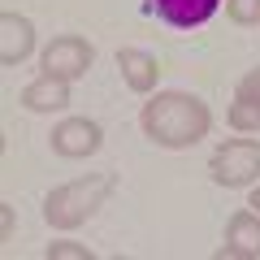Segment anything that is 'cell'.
Returning a JSON list of instances; mask_svg holds the SVG:
<instances>
[{"instance_id": "6da1fadb", "label": "cell", "mask_w": 260, "mask_h": 260, "mask_svg": "<svg viewBox=\"0 0 260 260\" xmlns=\"http://www.w3.org/2000/svg\"><path fill=\"white\" fill-rule=\"evenodd\" d=\"M143 135L160 148H195L213 126V113L191 91H156L143 104Z\"/></svg>"}, {"instance_id": "7a4b0ae2", "label": "cell", "mask_w": 260, "mask_h": 260, "mask_svg": "<svg viewBox=\"0 0 260 260\" xmlns=\"http://www.w3.org/2000/svg\"><path fill=\"white\" fill-rule=\"evenodd\" d=\"M109 191H113V174L78 178V182H65V186H56V191H48V200H44L48 225H56V230H74V225H83L87 217H95L104 208Z\"/></svg>"}, {"instance_id": "3957f363", "label": "cell", "mask_w": 260, "mask_h": 260, "mask_svg": "<svg viewBox=\"0 0 260 260\" xmlns=\"http://www.w3.org/2000/svg\"><path fill=\"white\" fill-rule=\"evenodd\" d=\"M208 174H213V182H221V186H247V182H256V174H260V143L256 139H230V143H221V148L213 152V160H208Z\"/></svg>"}, {"instance_id": "277c9868", "label": "cell", "mask_w": 260, "mask_h": 260, "mask_svg": "<svg viewBox=\"0 0 260 260\" xmlns=\"http://www.w3.org/2000/svg\"><path fill=\"white\" fill-rule=\"evenodd\" d=\"M91 61H95V48L87 44V39H78V35H61V39H52V44L44 48V74L61 78V83L83 78L87 70H91Z\"/></svg>"}, {"instance_id": "5b68a950", "label": "cell", "mask_w": 260, "mask_h": 260, "mask_svg": "<svg viewBox=\"0 0 260 260\" xmlns=\"http://www.w3.org/2000/svg\"><path fill=\"white\" fill-rule=\"evenodd\" d=\"M100 143H104V130H100V121H91V117H65L61 126L52 130V152L56 156H70V160L100 152Z\"/></svg>"}, {"instance_id": "8992f818", "label": "cell", "mask_w": 260, "mask_h": 260, "mask_svg": "<svg viewBox=\"0 0 260 260\" xmlns=\"http://www.w3.org/2000/svg\"><path fill=\"white\" fill-rule=\"evenodd\" d=\"M217 260H260V213H234Z\"/></svg>"}, {"instance_id": "52a82bcc", "label": "cell", "mask_w": 260, "mask_h": 260, "mask_svg": "<svg viewBox=\"0 0 260 260\" xmlns=\"http://www.w3.org/2000/svg\"><path fill=\"white\" fill-rule=\"evenodd\" d=\"M35 52V26L22 13H0V65H22Z\"/></svg>"}, {"instance_id": "ba28073f", "label": "cell", "mask_w": 260, "mask_h": 260, "mask_svg": "<svg viewBox=\"0 0 260 260\" xmlns=\"http://www.w3.org/2000/svg\"><path fill=\"white\" fill-rule=\"evenodd\" d=\"M117 70H121V78H126V87L139 91V95H148L152 87H156V78H160V61L152 52H139V48H121Z\"/></svg>"}, {"instance_id": "9c48e42d", "label": "cell", "mask_w": 260, "mask_h": 260, "mask_svg": "<svg viewBox=\"0 0 260 260\" xmlns=\"http://www.w3.org/2000/svg\"><path fill=\"white\" fill-rule=\"evenodd\" d=\"M230 126L234 130H260V70L239 78L234 104H230Z\"/></svg>"}, {"instance_id": "30bf717a", "label": "cell", "mask_w": 260, "mask_h": 260, "mask_svg": "<svg viewBox=\"0 0 260 260\" xmlns=\"http://www.w3.org/2000/svg\"><path fill=\"white\" fill-rule=\"evenodd\" d=\"M22 109H30V113H61V109H70V83L44 74L39 83H30L26 91H22Z\"/></svg>"}, {"instance_id": "8fae6325", "label": "cell", "mask_w": 260, "mask_h": 260, "mask_svg": "<svg viewBox=\"0 0 260 260\" xmlns=\"http://www.w3.org/2000/svg\"><path fill=\"white\" fill-rule=\"evenodd\" d=\"M221 0H156V13L174 26H204Z\"/></svg>"}, {"instance_id": "7c38bea8", "label": "cell", "mask_w": 260, "mask_h": 260, "mask_svg": "<svg viewBox=\"0 0 260 260\" xmlns=\"http://www.w3.org/2000/svg\"><path fill=\"white\" fill-rule=\"evenodd\" d=\"M225 13L239 26H251V22H260V0H225Z\"/></svg>"}, {"instance_id": "4fadbf2b", "label": "cell", "mask_w": 260, "mask_h": 260, "mask_svg": "<svg viewBox=\"0 0 260 260\" xmlns=\"http://www.w3.org/2000/svg\"><path fill=\"white\" fill-rule=\"evenodd\" d=\"M48 260H91L83 243H48Z\"/></svg>"}, {"instance_id": "5bb4252c", "label": "cell", "mask_w": 260, "mask_h": 260, "mask_svg": "<svg viewBox=\"0 0 260 260\" xmlns=\"http://www.w3.org/2000/svg\"><path fill=\"white\" fill-rule=\"evenodd\" d=\"M0 239L13 243V204H0Z\"/></svg>"}, {"instance_id": "9a60e30c", "label": "cell", "mask_w": 260, "mask_h": 260, "mask_svg": "<svg viewBox=\"0 0 260 260\" xmlns=\"http://www.w3.org/2000/svg\"><path fill=\"white\" fill-rule=\"evenodd\" d=\"M251 208H256V213H260V186H256V191H251Z\"/></svg>"}]
</instances>
